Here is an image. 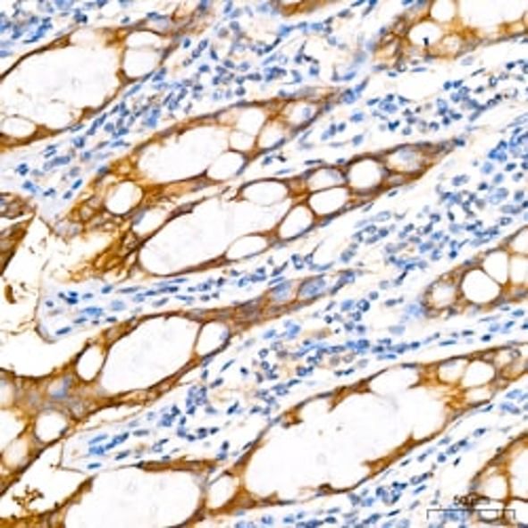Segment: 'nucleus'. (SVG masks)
<instances>
[{
  "mask_svg": "<svg viewBox=\"0 0 528 528\" xmlns=\"http://www.w3.org/2000/svg\"><path fill=\"white\" fill-rule=\"evenodd\" d=\"M387 178L389 172L382 165V161L370 159V156L353 161L345 172V184L353 195L373 193V190L385 187Z\"/></svg>",
  "mask_w": 528,
  "mask_h": 528,
  "instance_id": "nucleus-1",
  "label": "nucleus"
},
{
  "mask_svg": "<svg viewBox=\"0 0 528 528\" xmlns=\"http://www.w3.org/2000/svg\"><path fill=\"white\" fill-rule=\"evenodd\" d=\"M499 289H501V286L497 281H492L482 269L467 271L458 280V298H465L472 305L492 303L499 296Z\"/></svg>",
  "mask_w": 528,
  "mask_h": 528,
  "instance_id": "nucleus-2",
  "label": "nucleus"
},
{
  "mask_svg": "<svg viewBox=\"0 0 528 528\" xmlns=\"http://www.w3.org/2000/svg\"><path fill=\"white\" fill-rule=\"evenodd\" d=\"M382 165L389 173L393 176H412V173H419L425 170L427 165V153H423L419 147H402L393 153H389L385 159H382Z\"/></svg>",
  "mask_w": 528,
  "mask_h": 528,
  "instance_id": "nucleus-3",
  "label": "nucleus"
},
{
  "mask_svg": "<svg viewBox=\"0 0 528 528\" xmlns=\"http://www.w3.org/2000/svg\"><path fill=\"white\" fill-rule=\"evenodd\" d=\"M353 201V193L347 187H336L328 190H319V193L309 195L306 205L315 214V218H330L349 207Z\"/></svg>",
  "mask_w": 528,
  "mask_h": 528,
  "instance_id": "nucleus-4",
  "label": "nucleus"
},
{
  "mask_svg": "<svg viewBox=\"0 0 528 528\" xmlns=\"http://www.w3.org/2000/svg\"><path fill=\"white\" fill-rule=\"evenodd\" d=\"M315 222L317 218L315 214L311 212V207L306 205V203H298V205H294L292 210L286 214V218H283L280 226L275 229V235L277 239L281 241L296 239V237L309 233L313 226H315Z\"/></svg>",
  "mask_w": 528,
  "mask_h": 528,
  "instance_id": "nucleus-5",
  "label": "nucleus"
},
{
  "mask_svg": "<svg viewBox=\"0 0 528 528\" xmlns=\"http://www.w3.org/2000/svg\"><path fill=\"white\" fill-rule=\"evenodd\" d=\"M68 429V416L60 408L40 410L37 421H34V440L40 444L54 442Z\"/></svg>",
  "mask_w": 528,
  "mask_h": 528,
  "instance_id": "nucleus-6",
  "label": "nucleus"
},
{
  "mask_svg": "<svg viewBox=\"0 0 528 528\" xmlns=\"http://www.w3.org/2000/svg\"><path fill=\"white\" fill-rule=\"evenodd\" d=\"M305 193H319V190H328L336 187H347L345 184V172L339 167H319L300 178Z\"/></svg>",
  "mask_w": 528,
  "mask_h": 528,
  "instance_id": "nucleus-7",
  "label": "nucleus"
},
{
  "mask_svg": "<svg viewBox=\"0 0 528 528\" xmlns=\"http://www.w3.org/2000/svg\"><path fill=\"white\" fill-rule=\"evenodd\" d=\"M458 298V280L452 277H444V280L435 281L427 292V303L433 309H444V306L455 305Z\"/></svg>",
  "mask_w": 528,
  "mask_h": 528,
  "instance_id": "nucleus-8",
  "label": "nucleus"
},
{
  "mask_svg": "<svg viewBox=\"0 0 528 528\" xmlns=\"http://www.w3.org/2000/svg\"><path fill=\"white\" fill-rule=\"evenodd\" d=\"M482 271L490 277L492 281H497L499 286H503L507 281V272H509V256L505 252H490L489 256L482 260Z\"/></svg>",
  "mask_w": 528,
  "mask_h": 528,
  "instance_id": "nucleus-9",
  "label": "nucleus"
}]
</instances>
